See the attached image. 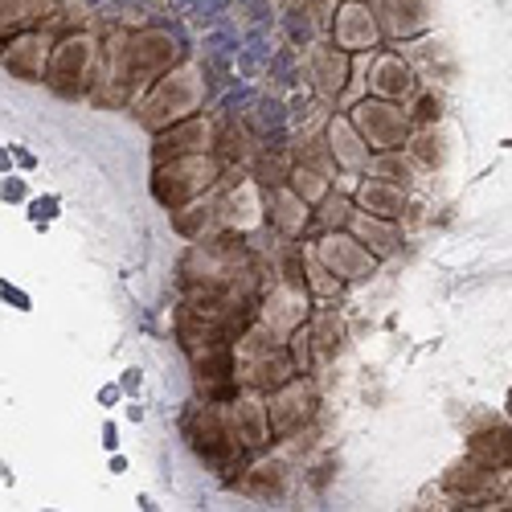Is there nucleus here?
Segmentation results:
<instances>
[]
</instances>
